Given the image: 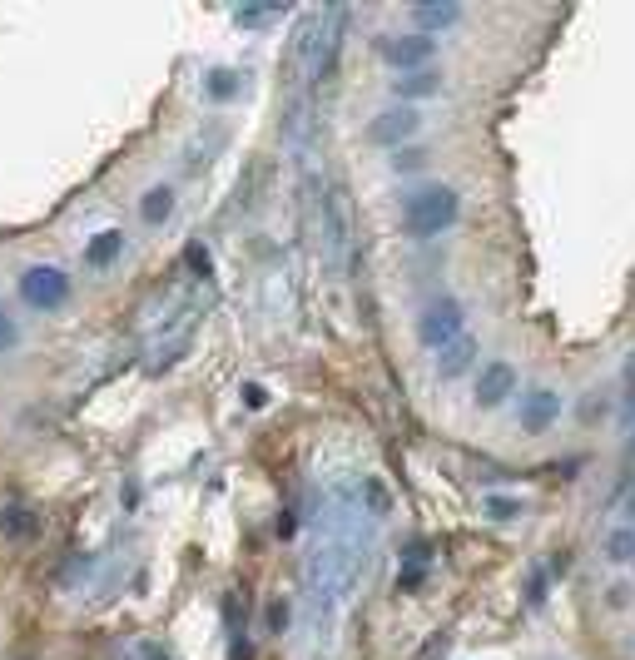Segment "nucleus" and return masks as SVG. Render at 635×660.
Masks as SVG:
<instances>
[{"label":"nucleus","instance_id":"2eb2a0df","mask_svg":"<svg viewBox=\"0 0 635 660\" xmlns=\"http://www.w3.org/2000/svg\"><path fill=\"white\" fill-rule=\"evenodd\" d=\"M169 214H174V189H169V184H154V189L139 199V219L154 229V224H164Z\"/></svg>","mask_w":635,"mask_h":660},{"label":"nucleus","instance_id":"c85d7f7f","mask_svg":"<svg viewBox=\"0 0 635 660\" xmlns=\"http://www.w3.org/2000/svg\"><path fill=\"white\" fill-rule=\"evenodd\" d=\"M626 457H635V427H631V442H626Z\"/></svg>","mask_w":635,"mask_h":660},{"label":"nucleus","instance_id":"7ed1b4c3","mask_svg":"<svg viewBox=\"0 0 635 660\" xmlns=\"http://www.w3.org/2000/svg\"><path fill=\"white\" fill-rule=\"evenodd\" d=\"M70 293H75V278H70L65 268L30 264L20 273V298H25V308H35V313H60V308L70 303Z\"/></svg>","mask_w":635,"mask_h":660},{"label":"nucleus","instance_id":"0eeeda50","mask_svg":"<svg viewBox=\"0 0 635 660\" xmlns=\"http://www.w3.org/2000/svg\"><path fill=\"white\" fill-rule=\"evenodd\" d=\"M422 130V115L412 110V105H392V110H382L373 115V125H368V139L382 144V149H402L412 134Z\"/></svg>","mask_w":635,"mask_h":660},{"label":"nucleus","instance_id":"393cba45","mask_svg":"<svg viewBox=\"0 0 635 660\" xmlns=\"http://www.w3.org/2000/svg\"><path fill=\"white\" fill-rule=\"evenodd\" d=\"M244 402H249V407H263V402H268V393H263L258 383H249V388H244Z\"/></svg>","mask_w":635,"mask_h":660},{"label":"nucleus","instance_id":"ddd939ff","mask_svg":"<svg viewBox=\"0 0 635 660\" xmlns=\"http://www.w3.org/2000/svg\"><path fill=\"white\" fill-rule=\"evenodd\" d=\"M442 90V80H437V70H412V75H402V80H392V95L402 100V105H412V100H432Z\"/></svg>","mask_w":635,"mask_h":660},{"label":"nucleus","instance_id":"412c9836","mask_svg":"<svg viewBox=\"0 0 635 660\" xmlns=\"http://www.w3.org/2000/svg\"><path fill=\"white\" fill-rule=\"evenodd\" d=\"M15 348H20V323L0 308V358H5V353H15Z\"/></svg>","mask_w":635,"mask_h":660},{"label":"nucleus","instance_id":"20e7f679","mask_svg":"<svg viewBox=\"0 0 635 660\" xmlns=\"http://www.w3.org/2000/svg\"><path fill=\"white\" fill-rule=\"evenodd\" d=\"M318 219H323V229H318V239H323V259H328L333 273H343V268H348V239H353V229H348V204H343V189H338V184L323 189V199H318Z\"/></svg>","mask_w":635,"mask_h":660},{"label":"nucleus","instance_id":"6ab92c4d","mask_svg":"<svg viewBox=\"0 0 635 660\" xmlns=\"http://www.w3.org/2000/svg\"><path fill=\"white\" fill-rule=\"evenodd\" d=\"M427 164V149H417V144H402V149H392V169L397 174H417Z\"/></svg>","mask_w":635,"mask_h":660},{"label":"nucleus","instance_id":"bb28decb","mask_svg":"<svg viewBox=\"0 0 635 660\" xmlns=\"http://www.w3.org/2000/svg\"><path fill=\"white\" fill-rule=\"evenodd\" d=\"M631 601V586H611V606H626Z\"/></svg>","mask_w":635,"mask_h":660},{"label":"nucleus","instance_id":"aec40b11","mask_svg":"<svg viewBox=\"0 0 635 660\" xmlns=\"http://www.w3.org/2000/svg\"><path fill=\"white\" fill-rule=\"evenodd\" d=\"M487 517L492 522H516L521 517V502L516 497H487Z\"/></svg>","mask_w":635,"mask_h":660},{"label":"nucleus","instance_id":"f8f14e48","mask_svg":"<svg viewBox=\"0 0 635 660\" xmlns=\"http://www.w3.org/2000/svg\"><path fill=\"white\" fill-rule=\"evenodd\" d=\"M120 254H125V234H120V229H100V234L85 244V264L90 268L120 264Z\"/></svg>","mask_w":635,"mask_h":660},{"label":"nucleus","instance_id":"f3484780","mask_svg":"<svg viewBox=\"0 0 635 660\" xmlns=\"http://www.w3.org/2000/svg\"><path fill=\"white\" fill-rule=\"evenodd\" d=\"M239 85H244V75H239V70H214L204 90H209L214 100H234V95H239Z\"/></svg>","mask_w":635,"mask_h":660},{"label":"nucleus","instance_id":"f257e3e1","mask_svg":"<svg viewBox=\"0 0 635 660\" xmlns=\"http://www.w3.org/2000/svg\"><path fill=\"white\" fill-rule=\"evenodd\" d=\"M318 541L303 561V621L318 651L333 646V631L363 581L368 546H373V512H363V492H338L328 517L313 522Z\"/></svg>","mask_w":635,"mask_h":660},{"label":"nucleus","instance_id":"a211bd4d","mask_svg":"<svg viewBox=\"0 0 635 660\" xmlns=\"http://www.w3.org/2000/svg\"><path fill=\"white\" fill-rule=\"evenodd\" d=\"M606 556L611 561H635V527H616L606 536Z\"/></svg>","mask_w":635,"mask_h":660},{"label":"nucleus","instance_id":"dca6fc26","mask_svg":"<svg viewBox=\"0 0 635 660\" xmlns=\"http://www.w3.org/2000/svg\"><path fill=\"white\" fill-rule=\"evenodd\" d=\"M219 144H224V125H209V134H204V139H194V144H189V159H184V169H189V174H199Z\"/></svg>","mask_w":635,"mask_h":660},{"label":"nucleus","instance_id":"a878e982","mask_svg":"<svg viewBox=\"0 0 635 660\" xmlns=\"http://www.w3.org/2000/svg\"><path fill=\"white\" fill-rule=\"evenodd\" d=\"M283 621H288V611H283V606H268V626L283 631Z\"/></svg>","mask_w":635,"mask_h":660},{"label":"nucleus","instance_id":"5701e85b","mask_svg":"<svg viewBox=\"0 0 635 660\" xmlns=\"http://www.w3.org/2000/svg\"><path fill=\"white\" fill-rule=\"evenodd\" d=\"M278 15H283V5H268V10H239L234 20H239V25H268V20H278Z\"/></svg>","mask_w":635,"mask_h":660},{"label":"nucleus","instance_id":"9d476101","mask_svg":"<svg viewBox=\"0 0 635 660\" xmlns=\"http://www.w3.org/2000/svg\"><path fill=\"white\" fill-rule=\"evenodd\" d=\"M462 20V5H452V0H437V5H412V25H417V35H427V40H437L447 25H457Z\"/></svg>","mask_w":635,"mask_h":660},{"label":"nucleus","instance_id":"b1692460","mask_svg":"<svg viewBox=\"0 0 635 660\" xmlns=\"http://www.w3.org/2000/svg\"><path fill=\"white\" fill-rule=\"evenodd\" d=\"M189 264L199 268V278H209V254H204V244H189Z\"/></svg>","mask_w":635,"mask_h":660},{"label":"nucleus","instance_id":"4be33fe9","mask_svg":"<svg viewBox=\"0 0 635 660\" xmlns=\"http://www.w3.org/2000/svg\"><path fill=\"white\" fill-rule=\"evenodd\" d=\"M621 422L635 427V358L626 363V402H621Z\"/></svg>","mask_w":635,"mask_h":660},{"label":"nucleus","instance_id":"cd10ccee","mask_svg":"<svg viewBox=\"0 0 635 660\" xmlns=\"http://www.w3.org/2000/svg\"><path fill=\"white\" fill-rule=\"evenodd\" d=\"M626 517H631V522H635V487H631V492H626Z\"/></svg>","mask_w":635,"mask_h":660},{"label":"nucleus","instance_id":"1a4fd4ad","mask_svg":"<svg viewBox=\"0 0 635 660\" xmlns=\"http://www.w3.org/2000/svg\"><path fill=\"white\" fill-rule=\"evenodd\" d=\"M507 397H516V368L502 363V358H492L482 373H477V407H502Z\"/></svg>","mask_w":635,"mask_h":660},{"label":"nucleus","instance_id":"6e6552de","mask_svg":"<svg viewBox=\"0 0 635 660\" xmlns=\"http://www.w3.org/2000/svg\"><path fill=\"white\" fill-rule=\"evenodd\" d=\"M556 417H561V397L551 393V388H531V393L521 397V407H516V422H521V432H531V437L551 432Z\"/></svg>","mask_w":635,"mask_h":660},{"label":"nucleus","instance_id":"39448f33","mask_svg":"<svg viewBox=\"0 0 635 660\" xmlns=\"http://www.w3.org/2000/svg\"><path fill=\"white\" fill-rule=\"evenodd\" d=\"M467 333V308L457 303V298H432L427 308H422V318H417V338H422V348H432V353H442L447 343H457Z\"/></svg>","mask_w":635,"mask_h":660},{"label":"nucleus","instance_id":"9b49d317","mask_svg":"<svg viewBox=\"0 0 635 660\" xmlns=\"http://www.w3.org/2000/svg\"><path fill=\"white\" fill-rule=\"evenodd\" d=\"M472 363H477V338H467V333H462L457 343H447V348L437 353V378H442V383H452V378H462Z\"/></svg>","mask_w":635,"mask_h":660},{"label":"nucleus","instance_id":"423d86ee","mask_svg":"<svg viewBox=\"0 0 635 660\" xmlns=\"http://www.w3.org/2000/svg\"><path fill=\"white\" fill-rule=\"evenodd\" d=\"M382 60L392 65V70H402V75H412V70H427L432 65V55H437V40H427V35H392V40H382L378 45Z\"/></svg>","mask_w":635,"mask_h":660},{"label":"nucleus","instance_id":"4468645a","mask_svg":"<svg viewBox=\"0 0 635 660\" xmlns=\"http://www.w3.org/2000/svg\"><path fill=\"white\" fill-rule=\"evenodd\" d=\"M40 531V517L25 507V502H10V507H0V536H10V541H25V536H35Z\"/></svg>","mask_w":635,"mask_h":660},{"label":"nucleus","instance_id":"f03ea898","mask_svg":"<svg viewBox=\"0 0 635 660\" xmlns=\"http://www.w3.org/2000/svg\"><path fill=\"white\" fill-rule=\"evenodd\" d=\"M457 219H462V199L447 184H427V189H412L402 199V234L407 239H437Z\"/></svg>","mask_w":635,"mask_h":660}]
</instances>
